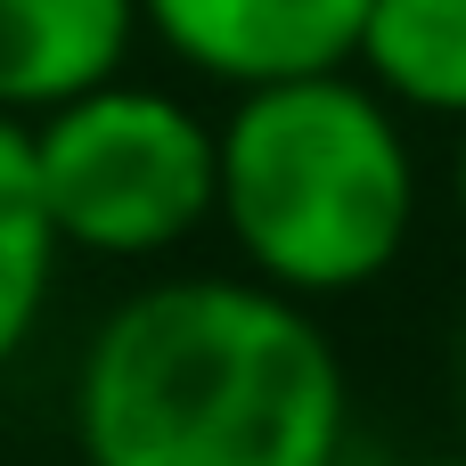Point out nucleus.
Returning <instances> with one entry per match:
<instances>
[{
    "mask_svg": "<svg viewBox=\"0 0 466 466\" xmlns=\"http://www.w3.org/2000/svg\"><path fill=\"white\" fill-rule=\"evenodd\" d=\"M344 410L336 344L262 279H164L74 369L82 466H336Z\"/></svg>",
    "mask_w": 466,
    "mask_h": 466,
    "instance_id": "nucleus-1",
    "label": "nucleus"
},
{
    "mask_svg": "<svg viewBox=\"0 0 466 466\" xmlns=\"http://www.w3.org/2000/svg\"><path fill=\"white\" fill-rule=\"evenodd\" d=\"M213 156V221L238 238L262 287L319 303L401 262L418 221V164L393 98L352 82V66L238 90Z\"/></svg>",
    "mask_w": 466,
    "mask_h": 466,
    "instance_id": "nucleus-2",
    "label": "nucleus"
},
{
    "mask_svg": "<svg viewBox=\"0 0 466 466\" xmlns=\"http://www.w3.org/2000/svg\"><path fill=\"white\" fill-rule=\"evenodd\" d=\"M57 246L147 262L213 221V123L147 82H98L25 123Z\"/></svg>",
    "mask_w": 466,
    "mask_h": 466,
    "instance_id": "nucleus-3",
    "label": "nucleus"
},
{
    "mask_svg": "<svg viewBox=\"0 0 466 466\" xmlns=\"http://www.w3.org/2000/svg\"><path fill=\"white\" fill-rule=\"evenodd\" d=\"M369 0H139V25L229 90L336 74L360 49Z\"/></svg>",
    "mask_w": 466,
    "mask_h": 466,
    "instance_id": "nucleus-4",
    "label": "nucleus"
},
{
    "mask_svg": "<svg viewBox=\"0 0 466 466\" xmlns=\"http://www.w3.org/2000/svg\"><path fill=\"white\" fill-rule=\"evenodd\" d=\"M139 0H0V115L33 123L123 74Z\"/></svg>",
    "mask_w": 466,
    "mask_h": 466,
    "instance_id": "nucleus-5",
    "label": "nucleus"
},
{
    "mask_svg": "<svg viewBox=\"0 0 466 466\" xmlns=\"http://www.w3.org/2000/svg\"><path fill=\"white\" fill-rule=\"evenodd\" d=\"M352 66L377 98L466 123V0H369Z\"/></svg>",
    "mask_w": 466,
    "mask_h": 466,
    "instance_id": "nucleus-6",
    "label": "nucleus"
},
{
    "mask_svg": "<svg viewBox=\"0 0 466 466\" xmlns=\"http://www.w3.org/2000/svg\"><path fill=\"white\" fill-rule=\"evenodd\" d=\"M57 229L33 180V139L25 123L0 115V369L33 344L41 311H49V279H57Z\"/></svg>",
    "mask_w": 466,
    "mask_h": 466,
    "instance_id": "nucleus-7",
    "label": "nucleus"
},
{
    "mask_svg": "<svg viewBox=\"0 0 466 466\" xmlns=\"http://www.w3.org/2000/svg\"><path fill=\"white\" fill-rule=\"evenodd\" d=\"M459 213H466V139H459Z\"/></svg>",
    "mask_w": 466,
    "mask_h": 466,
    "instance_id": "nucleus-8",
    "label": "nucleus"
},
{
    "mask_svg": "<svg viewBox=\"0 0 466 466\" xmlns=\"http://www.w3.org/2000/svg\"><path fill=\"white\" fill-rule=\"evenodd\" d=\"M426 466H466V451H459V459H426Z\"/></svg>",
    "mask_w": 466,
    "mask_h": 466,
    "instance_id": "nucleus-9",
    "label": "nucleus"
},
{
    "mask_svg": "<svg viewBox=\"0 0 466 466\" xmlns=\"http://www.w3.org/2000/svg\"><path fill=\"white\" fill-rule=\"evenodd\" d=\"M459 385H466V344H459Z\"/></svg>",
    "mask_w": 466,
    "mask_h": 466,
    "instance_id": "nucleus-10",
    "label": "nucleus"
}]
</instances>
